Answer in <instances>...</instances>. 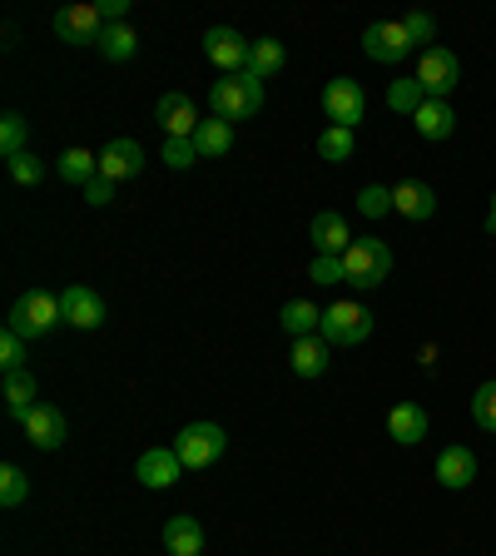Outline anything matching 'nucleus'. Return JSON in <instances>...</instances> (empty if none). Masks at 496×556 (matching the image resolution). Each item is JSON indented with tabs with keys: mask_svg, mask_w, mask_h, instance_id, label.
I'll return each instance as SVG.
<instances>
[{
	"mask_svg": "<svg viewBox=\"0 0 496 556\" xmlns=\"http://www.w3.org/2000/svg\"><path fill=\"white\" fill-rule=\"evenodd\" d=\"M55 324H65V313H60V299L55 293H46V289H30V293H21V299L11 303V313H5V333H15V338H46Z\"/></svg>",
	"mask_w": 496,
	"mask_h": 556,
	"instance_id": "f257e3e1",
	"label": "nucleus"
},
{
	"mask_svg": "<svg viewBox=\"0 0 496 556\" xmlns=\"http://www.w3.org/2000/svg\"><path fill=\"white\" fill-rule=\"evenodd\" d=\"M208 104H214V119H249L264 110V80L258 75H224V80H214V90H208Z\"/></svg>",
	"mask_w": 496,
	"mask_h": 556,
	"instance_id": "f03ea898",
	"label": "nucleus"
},
{
	"mask_svg": "<svg viewBox=\"0 0 496 556\" xmlns=\"http://www.w3.org/2000/svg\"><path fill=\"white\" fill-rule=\"evenodd\" d=\"M393 274V249L382 239H353V249L343 254V278L353 289H378Z\"/></svg>",
	"mask_w": 496,
	"mask_h": 556,
	"instance_id": "7ed1b4c3",
	"label": "nucleus"
},
{
	"mask_svg": "<svg viewBox=\"0 0 496 556\" xmlns=\"http://www.w3.org/2000/svg\"><path fill=\"white\" fill-rule=\"evenodd\" d=\"M224 447H229V432H224L219 422H189V428L174 438V452H179V463H185L189 472L214 467L224 457Z\"/></svg>",
	"mask_w": 496,
	"mask_h": 556,
	"instance_id": "20e7f679",
	"label": "nucleus"
},
{
	"mask_svg": "<svg viewBox=\"0 0 496 556\" xmlns=\"http://www.w3.org/2000/svg\"><path fill=\"white\" fill-rule=\"evenodd\" d=\"M417 85L428 90V100H447L462 85V60L452 55L447 46H428L422 60H417Z\"/></svg>",
	"mask_w": 496,
	"mask_h": 556,
	"instance_id": "39448f33",
	"label": "nucleus"
},
{
	"mask_svg": "<svg viewBox=\"0 0 496 556\" xmlns=\"http://www.w3.org/2000/svg\"><path fill=\"white\" fill-rule=\"evenodd\" d=\"M318 333H323L333 348L368 343V333H372V313L363 308V303H333V308H323V328H318Z\"/></svg>",
	"mask_w": 496,
	"mask_h": 556,
	"instance_id": "423d86ee",
	"label": "nucleus"
},
{
	"mask_svg": "<svg viewBox=\"0 0 496 556\" xmlns=\"http://www.w3.org/2000/svg\"><path fill=\"white\" fill-rule=\"evenodd\" d=\"M323 115L333 119L338 129H353L363 115H368V94H363V85L347 80V75L328 80V90H323Z\"/></svg>",
	"mask_w": 496,
	"mask_h": 556,
	"instance_id": "0eeeda50",
	"label": "nucleus"
},
{
	"mask_svg": "<svg viewBox=\"0 0 496 556\" xmlns=\"http://www.w3.org/2000/svg\"><path fill=\"white\" fill-rule=\"evenodd\" d=\"M104 30H110V21L100 15V5H65L55 15V35L65 46H100Z\"/></svg>",
	"mask_w": 496,
	"mask_h": 556,
	"instance_id": "6e6552de",
	"label": "nucleus"
},
{
	"mask_svg": "<svg viewBox=\"0 0 496 556\" xmlns=\"http://www.w3.org/2000/svg\"><path fill=\"white\" fill-rule=\"evenodd\" d=\"M249 50H254V40H243L229 25L204 30V55H208V65H219L224 75H243V70H249Z\"/></svg>",
	"mask_w": 496,
	"mask_h": 556,
	"instance_id": "1a4fd4ad",
	"label": "nucleus"
},
{
	"mask_svg": "<svg viewBox=\"0 0 496 556\" xmlns=\"http://www.w3.org/2000/svg\"><path fill=\"white\" fill-rule=\"evenodd\" d=\"M363 50H368V60H378V65H397V60L412 55V40H407L403 21H372L368 30H363Z\"/></svg>",
	"mask_w": 496,
	"mask_h": 556,
	"instance_id": "9d476101",
	"label": "nucleus"
},
{
	"mask_svg": "<svg viewBox=\"0 0 496 556\" xmlns=\"http://www.w3.org/2000/svg\"><path fill=\"white\" fill-rule=\"evenodd\" d=\"M60 313H65L69 328H80V333H94V328L104 324V299L90 289V283H69V289L60 293Z\"/></svg>",
	"mask_w": 496,
	"mask_h": 556,
	"instance_id": "9b49d317",
	"label": "nucleus"
},
{
	"mask_svg": "<svg viewBox=\"0 0 496 556\" xmlns=\"http://www.w3.org/2000/svg\"><path fill=\"white\" fill-rule=\"evenodd\" d=\"M21 428H25V438H30L40 452H55L60 442L69 438V422H65V413H60L55 403H35L30 413L21 417Z\"/></svg>",
	"mask_w": 496,
	"mask_h": 556,
	"instance_id": "f8f14e48",
	"label": "nucleus"
},
{
	"mask_svg": "<svg viewBox=\"0 0 496 556\" xmlns=\"http://www.w3.org/2000/svg\"><path fill=\"white\" fill-rule=\"evenodd\" d=\"M154 119L164 125V139H194V129H199V110H194V100H189L185 90L160 94V104H154Z\"/></svg>",
	"mask_w": 496,
	"mask_h": 556,
	"instance_id": "ddd939ff",
	"label": "nucleus"
},
{
	"mask_svg": "<svg viewBox=\"0 0 496 556\" xmlns=\"http://www.w3.org/2000/svg\"><path fill=\"white\" fill-rule=\"evenodd\" d=\"M135 477L144 486H154V492H164V486H174L179 477H185V463H179V452L174 447H150L135 463Z\"/></svg>",
	"mask_w": 496,
	"mask_h": 556,
	"instance_id": "4468645a",
	"label": "nucleus"
},
{
	"mask_svg": "<svg viewBox=\"0 0 496 556\" xmlns=\"http://www.w3.org/2000/svg\"><path fill=\"white\" fill-rule=\"evenodd\" d=\"M144 169V150H139L135 139H110L100 150V174L110 179V185H119V179H135V174Z\"/></svg>",
	"mask_w": 496,
	"mask_h": 556,
	"instance_id": "2eb2a0df",
	"label": "nucleus"
},
{
	"mask_svg": "<svg viewBox=\"0 0 496 556\" xmlns=\"http://www.w3.org/2000/svg\"><path fill=\"white\" fill-rule=\"evenodd\" d=\"M308 239H313L318 254H333V258H343L347 249H353V243H347V219L343 214H333V208H318V214H313Z\"/></svg>",
	"mask_w": 496,
	"mask_h": 556,
	"instance_id": "dca6fc26",
	"label": "nucleus"
},
{
	"mask_svg": "<svg viewBox=\"0 0 496 556\" xmlns=\"http://www.w3.org/2000/svg\"><path fill=\"white\" fill-rule=\"evenodd\" d=\"M393 208L412 224H428L432 214H437V194H432L422 179H403V185H393Z\"/></svg>",
	"mask_w": 496,
	"mask_h": 556,
	"instance_id": "f3484780",
	"label": "nucleus"
},
{
	"mask_svg": "<svg viewBox=\"0 0 496 556\" xmlns=\"http://www.w3.org/2000/svg\"><path fill=\"white\" fill-rule=\"evenodd\" d=\"M328 363H333V343H328L323 333L293 338V372H298V378H323Z\"/></svg>",
	"mask_w": 496,
	"mask_h": 556,
	"instance_id": "a211bd4d",
	"label": "nucleus"
},
{
	"mask_svg": "<svg viewBox=\"0 0 496 556\" xmlns=\"http://www.w3.org/2000/svg\"><path fill=\"white\" fill-rule=\"evenodd\" d=\"M164 552L169 556H204V527L194 517H169L164 521Z\"/></svg>",
	"mask_w": 496,
	"mask_h": 556,
	"instance_id": "6ab92c4d",
	"label": "nucleus"
},
{
	"mask_svg": "<svg viewBox=\"0 0 496 556\" xmlns=\"http://www.w3.org/2000/svg\"><path fill=\"white\" fill-rule=\"evenodd\" d=\"M437 482L447 486V492H462V486L476 482V457L467 447H442L437 457Z\"/></svg>",
	"mask_w": 496,
	"mask_h": 556,
	"instance_id": "aec40b11",
	"label": "nucleus"
},
{
	"mask_svg": "<svg viewBox=\"0 0 496 556\" xmlns=\"http://www.w3.org/2000/svg\"><path fill=\"white\" fill-rule=\"evenodd\" d=\"M387 432H393L403 447L422 442V438H428V407H422V403H397L393 413H387Z\"/></svg>",
	"mask_w": 496,
	"mask_h": 556,
	"instance_id": "412c9836",
	"label": "nucleus"
},
{
	"mask_svg": "<svg viewBox=\"0 0 496 556\" xmlns=\"http://www.w3.org/2000/svg\"><path fill=\"white\" fill-rule=\"evenodd\" d=\"M278 324H283V333H289V338H313L318 328H323V308H318V303H308V299H293V303H283Z\"/></svg>",
	"mask_w": 496,
	"mask_h": 556,
	"instance_id": "4be33fe9",
	"label": "nucleus"
},
{
	"mask_svg": "<svg viewBox=\"0 0 496 556\" xmlns=\"http://www.w3.org/2000/svg\"><path fill=\"white\" fill-rule=\"evenodd\" d=\"M412 125H417L422 139H452V129H457V110H452L447 100H428L412 115Z\"/></svg>",
	"mask_w": 496,
	"mask_h": 556,
	"instance_id": "5701e85b",
	"label": "nucleus"
},
{
	"mask_svg": "<svg viewBox=\"0 0 496 556\" xmlns=\"http://www.w3.org/2000/svg\"><path fill=\"white\" fill-rule=\"evenodd\" d=\"M283 65H289V50H283V40H274V35L254 40V50H249V75H258V80H274Z\"/></svg>",
	"mask_w": 496,
	"mask_h": 556,
	"instance_id": "b1692460",
	"label": "nucleus"
},
{
	"mask_svg": "<svg viewBox=\"0 0 496 556\" xmlns=\"http://www.w3.org/2000/svg\"><path fill=\"white\" fill-rule=\"evenodd\" d=\"M229 144H233V125H229V119H199V129H194L199 160H219V154H229Z\"/></svg>",
	"mask_w": 496,
	"mask_h": 556,
	"instance_id": "393cba45",
	"label": "nucleus"
},
{
	"mask_svg": "<svg viewBox=\"0 0 496 556\" xmlns=\"http://www.w3.org/2000/svg\"><path fill=\"white\" fill-rule=\"evenodd\" d=\"M55 169H60V179H65V185H80V189H85L94 174H100V154H90V150H65Z\"/></svg>",
	"mask_w": 496,
	"mask_h": 556,
	"instance_id": "a878e982",
	"label": "nucleus"
},
{
	"mask_svg": "<svg viewBox=\"0 0 496 556\" xmlns=\"http://www.w3.org/2000/svg\"><path fill=\"white\" fill-rule=\"evenodd\" d=\"M135 50H139V35L129 30V25H110V30H104L100 55L110 60V65H125V60H135Z\"/></svg>",
	"mask_w": 496,
	"mask_h": 556,
	"instance_id": "bb28decb",
	"label": "nucleus"
},
{
	"mask_svg": "<svg viewBox=\"0 0 496 556\" xmlns=\"http://www.w3.org/2000/svg\"><path fill=\"white\" fill-rule=\"evenodd\" d=\"M5 407H11V417H25L35 407V378L30 372H5Z\"/></svg>",
	"mask_w": 496,
	"mask_h": 556,
	"instance_id": "cd10ccee",
	"label": "nucleus"
},
{
	"mask_svg": "<svg viewBox=\"0 0 496 556\" xmlns=\"http://www.w3.org/2000/svg\"><path fill=\"white\" fill-rule=\"evenodd\" d=\"M25 497H30V477H25L15 463H5V467H0V507L15 511Z\"/></svg>",
	"mask_w": 496,
	"mask_h": 556,
	"instance_id": "c85d7f7f",
	"label": "nucleus"
},
{
	"mask_svg": "<svg viewBox=\"0 0 496 556\" xmlns=\"http://www.w3.org/2000/svg\"><path fill=\"white\" fill-rule=\"evenodd\" d=\"M318 154H323L328 164H343V160H353V129H338V125H328L323 135H318Z\"/></svg>",
	"mask_w": 496,
	"mask_h": 556,
	"instance_id": "c756f323",
	"label": "nucleus"
},
{
	"mask_svg": "<svg viewBox=\"0 0 496 556\" xmlns=\"http://www.w3.org/2000/svg\"><path fill=\"white\" fill-rule=\"evenodd\" d=\"M387 104H393L397 115H417V110L428 104V90H422V85H417V75H412V80H397L393 90H387Z\"/></svg>",
	"mask_w": 496,
	"mask_h": 556,
	"instance_id": "7c9ffc66",
	"label": "nucleus"
},
{
	"mask_svg": "<svg viewBox=\"0 0 496 556\" xmlns=\"http://www.w3.org/2000/svg\"><path fill=\"white\" fill-rule=\"evenodd\" d=\"M472 422L482 432H496V382H482L472 393Z\"/></svg>",
	"mask_w": 496,
	"mask_h": 556,
	"instance_id": "2f4dec72",
	"label": "nucleus"
},
{
	"mask_svg": "<svg viewBox=\"0 0 496 556\" xmlns=\"http://www.w3.org/2000/svg\"><path fill=\"white\" fill-rule=\"evenodd\" d=\"M25 135H30V125L11 110V115L0 119V154H5V160H11V154H25Z\"/></svg>",
	"mask_w": 496,
	"mask_h": 556,
	"instance_id": "473e14b6",
	"label": "nucleus"
},
{
	"mask_svg": "<svg viewBox=\"0 0 496 556\" xmlns=\"http://www.w3.org/2000/svg\"><path fill=\"white\" fill-rule=\"evenodd\" d=\"M5 164H11V179H15V185H40V179H46V164L35 160L30 150H25V154H11Z\"/></svg>",
	"mask_w": 496,
	"mask_h": 556,
	"instance_id": "72a5a7b5",
	"label": "nucleus"
},
{
	"mask_svg": "<svg viewBox=\"0 0 496 556\" xmlns=\"http://www.w3.org/2000/svg\"><path fill=\"white\" fill-rule=\"evenodd\" d=\"M393 208V189H382V185H368L358 194V214H368V219H382Z\"/></svg>",
	"mask_w": 496,
	"mask_h": 556,
	"instance_id": "f704fd0d",
	"label": "nucleus"
},
{
	"mask_svg": "<svg viewBox=\"0 0 496 556\" xmlns=\"http://www.w3.org/2000/svg\"><path fill=\"white\" fill-rule=\"evenodd\" d=\"M160 160L169 164V169H189V164L199 160V150H194V139H164V150H160Z\"/></svg>",
	"mask_w": 496,
	"mask_h": 556,
	"instance_id": "c9c22d12",
	"label": "nucleus"
},
{
	"mask_svg": "<svg viewBox=\"0 0 496 556\" xmlns=\"http://www.w3.org/2000/svg\"><path fill=\"white\" fill-rule=\"evenodd\" d=\"M403 30H407V40H412V50H417V46L428 50V40L437 35V21H432L428 11H412V15L403 21Z\"/></svg>",
	"mask_w": 496,
	"mask_h": 556,
	"instance_id": "e433bc0d",
	"label": "nucleus"
},
{
	"mask_svg": "<svg viewBox=\"0 0 496 556\" xmlns=\"http://www.w3.org/2000/svg\"><path fill=\"white\" fill-rule=\"evenodd\" d=\"M0 368H5V372H25V338H15V333L0 338Z\"/></svg>",
	"mask_w": 496,
	"mask_h": 556,
	"instance_id": "4c0bfd02",
	"label": "nucleus"
},
{
	"mask_svg": "<svg viewBox=\"0 0 496 556\" xmlns=\"http://www.w3.org/2000/svg\"><path fill=\"white\" fill-rule=\"evenodd\" d=\"M318 283H343V258H333V254H318L313 258V268H308Z\"/></svg>",
	"mask_w": 496,
	"mask_h": 556,
	"instance_id": "58836bf2",
	"label": "nucleus"
},
{
	"mask_svg": "<svg viewBox=\"0 0 496 556\" xmlns=\"http://www.w3.org/2000/svg\"><path fill=\"white\" fill-rule=\"evenodd\" d=\"M110 199H115V185H110V179H104V174H94L90 185H85V204L104 208V204H110Z\"/></svg>",
	"mask_w": 496,
	"mask_h": 556,
	"instance_id": "ea45409f",
	"label": "nucleus"
},
{
	"mask_svg": "<svg viewBox=\"0 0 496 556\" xmlns=\"http://www.w3.org/2000/svg\"><path fill=\"white\" fill-rule=\"evenodd\" d=\"M486 229L496 233V194H492V214H486Z\"/></svg>",
	"mask_w": 496,
	"mask_h": 556,
	"instance_id": "a19ab883",
	"label": "nucleus"
}]
</instances>
